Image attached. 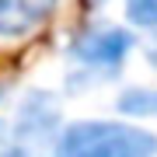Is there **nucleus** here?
<instances>
[{"label":"nucleus","mask_w":157,"mask_h":157,"mask_svg":"<svg viewBox=\"0 0 157 157\" xmlns=\"http://www.w3.org/2000/svg\"><path fill=\"white\" fill-rule=\"evenodd\" d=\"M136 35L115 21H91L77 28L67 42V67H70V91L84 94L91 84L112 80L122 73L126 59L136 49Z\"/></svg>","instance_id":"1"},{"label":"nucleus","mask_w":157,"mask_h":157,"mask_svg":"<svg viewBox=\"0 0 157 157\" xmlns=\"http://www.w3.org/2000/svg\"><path fill=\"white\" fill-rule=\"evenodd\" d=\"M52 157H157V133L133 119L63 122Z\"/></svg>","instance_id":"2"},{"label":"nucleus","mask_w":157,"mask_h":157,"mask_svg":"<svg viewBox=\"0 0 157 157\" xmlns=\"http://www.w3.org/2000/svg\"><path fill=\"white\" fill-rule=\"evenodd\" d=\"M59 129H63L59 98L42 87L25 91L11 119V133L21 157H52V143H56Z\"/></svg>","instance_id":"3"},{"label":"nucleus","mask_w":157,"mask_h":157,"mask_svg":"<svg viewBox=\"0 0 157 157\" xmlns=\"http://www.w3.org/2000/svg\"><path fill=\"white\" fill-rule=\"evenodd\" d=\"M63 0H0V45H17L32 39L49 17L59 11Z\"/></svg>","instance_id":"4"},{"label":"nucleus","mask_w":157,"mask_h":157,"mask_svg":"<svg viewBox=\"0 0 157 157\" xmlns=\"http://www.w3.org/2000/svg\"><path fill=\"white\" fill-rule=\"evenodd\" d=\"M115 108L122 119H133V122H157V87L147 84L122 87L115 98Z\"/></svg>","instance_id":"5"},{"label":"nucleus","mask_w":157,"mask_h":157,"mask_svg":"<svg viewBox=\"0 0 157 157\" xmlns=\"http://www.w3.org/2000/svg\"><path fill=\"white\" fill-rule=\"evenodd\" d=\"M122 14L129 28H154L157 25V0H122Z\"/></svg>","instance_id":"6"},{"label":"nucleus","mask_w":157,"mask_h":157,"mask_svg":"<svg viewBox=\"0 0 157 157\" xmlns=\"http://www.w3.org/2000/svg\"><path fill=\"white\" fill-rule=\"evenodd\" d=\"M0 157H21V150H17V143H14V133H11V122H7V119H0Z\"/></svg>","instance_id":"7"},{"label":"nucleus","mask_w":157,"mask_h":157,"mask_svg":"<svg viewBox=\"0 0 157 157\" xmlns=\"http://www.w3.org/2000/svg\"><path fill=\"white\" fill-rule=\"evenodd\" d=\"M143 56H147V63L157 70V25H154V28H147V39H143Z\"/></svg>","instance_id":"8"},{"label":"nucleus","mask_w":157,"mask_h":157,"mask_svg":"<svg viewBox=\"0 0 157 157\" xmlns=\"http://www.w3.org/2000/svg\"><path fill=\"white\" fill-rule=\"evenodd\" d=\"M108 0H87V7H105Z\"/></svg>","instance_id":"9"}]
</instances>
